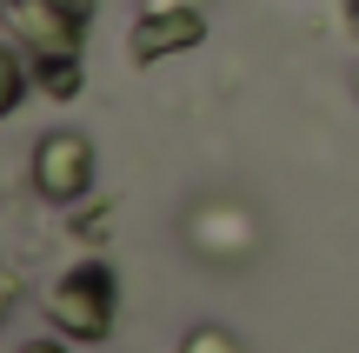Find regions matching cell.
<instances>
[{
  "instance_id": "obj_10",
  "label": "cell",
  "mask_w": 359,
  "mask_h": 353,
  "mask_svg": "<svg viewBox=\"0 0 359 353\" xmlns=\"http://www.w3.org/2000/svg\"><path fill=\"white\" fill-rule=\"evenodd\" d=\"M346 27H353V34H359V0H346Z\"/></svg>"
},
{
  "instance_id": "obj_9",
  "label": "cell",
  "mask_w": 359,
  "mask_h": 353,
  "mask_svg": "<svg viewBox=\"0 0 359 353\" xmlns=\"http://www.w3.org/2000/svg\"><path fill=\"white\" fill-rule=\"evenodd\" d=\"M20 353H67V347H60V340H27Z\"/></svg>"
},
{
  "instance_id": "obj_6",
  "label": "cell",
  "mask_w": 359,
  "mask_h": 353,
  "mask_svg": "<svg viewBox=\"0 0 359 353\" xmlns=\"http://www.w3.org/2000/svg\"><path fill=\"white\" fill-rule=\"evenodd\" d=\"M27 87H34V60H27V47H20V40H0V120L27 100Z\"/></svg>"
},
{
  "instance_id": "obj_5",
  "label": "cell",
  "mask_w": 359,
  "mask_h": 353,
  "mask_svg": "<svg viewBox=\"0 0 359 353\" xmlns=\"http://www.w3.org/2000/svg\"><path fill=\"white\" fill-rule=\"evenodd\" d=\"M27 60H34V87L47 100H80V87H87L80 53H27Z\"/></svg>"
},
{
  "instance_id": "obj_8",
  "label": "cell",
  "mask_w": 359,
  "mask_h": 353,
  "mask_svg": "<svg viewBox=\"0 0 359 353\" xmlns=\"http://www.w3.org/2000/svg\"><path fill=\"white\" fill-rule=\"evenodd\" d=\"M13 293H20V280H13V267H0V320L13 314Z\"/></svg>"
},
{
  "instance_id": "obj_1",
  "label": "cell",
  "mask_w": 359,
  "mask_h": 353,
  "mask_svg": "<svg viewBox=\"0 0 359 353\" xmlns=\"http://www.w3.org/2000/svg\"><path fill=\"white\" fill-rule=\"evenodd\" d=\"M40 307H47V320L67 333V340H107L120 320V274L93 253V260H74L67 274H53V287L40 293Z\"/></svg>"
},
{
  "instance_id": "obj_3",
  "label": "cell",
  "mask_w": 359,
  "mask_h": 353,
  "mask_svg": "<svg viewBox=\"0 0 359 353\" xmlns=\"http://www.w3.org/2000/svg\"><path fill=\"white\" fill-rule=\"evenodd\" d=\"M200 40H206V13L193 7V0H147V7L133 13L127 53H133V67H160V60H173V53H193Z\"/></svg>"
},
{
  "instance_id": "obj_2",
  "label": "cell",
  "mask_w": 359,
  "mask_h": 353,
  "mask_svg": "<svg viewBox=\"0 0 359 353\" xmlns=\"http://www.w3.org/2000/svg\"><path fill=\"white\" fill-rule=\"evenodd\" d=\"M0 13L27 53H80L93 27V0H0Z\"/></svg>"
},
{
  "instance_id": "obj_7",
  "label": "cell",
  "mask_w": 359,
  "mask_h": 353,
  "mask_svg": "<svg viewBox=\"0 0 359 353\" xmlns=\"http://www.w3.org/2000/svg\"><path fill=\"white\" fill-rule=\"evenodd\" d=\"M180 353H246V347L233 340L226 327H193V333H187V347H180Z\"/></svg>"
},
{
  "instance_id": "obj_4",
  "label": "cell",
  "mask_w": 359,
  "mask_h": 353,
  "mask_svg": "<svg viewBox=\"0 0 359 353\" xmlns=\"http://www.w3.org/2000/svg\"><path fill=\"white\" fill-rule=\"evenodd\" d=\"M34 187H40V200H53V207L87 200L93 194V140L74 133V127L40 133V147H34Z\"/></svg>"
}]
</instances>
